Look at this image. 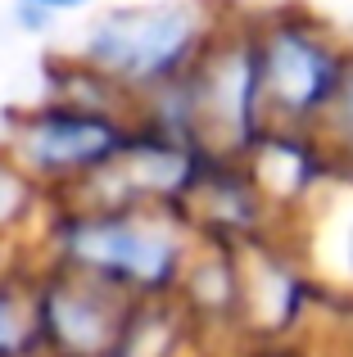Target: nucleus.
<instances>
[{"label": "nucleus", "instance_id": "obj_1", "mask_svg": "<svg viewBox=\"0 0 353 357\" xmlns=\"http://www.w3.org/2000/svg\"><path fill=\"white\" fill-rule=\"evenodd\" d=\"M136 127L132 100L63 50L45 68L41 96L5 114L0 140L54 199H73L114 167Z\"/></svg>", "mask_w": 353, "mask_h": 357}, {"label": "nucleus", "instance_id": "obj_2", "mask_svg": "<svg viewBox=\"0 0 353 357\" xmlns=\"http://www.w3.org/2000/svg\"><path fill=\"white\" fill-rule=\"evenodd\" d=\"M195 244L200 236L181 208L73 195V199H54L32 258L82 271L127 294L132 303H172Z\"/></svg>", "mask_w": 353, "mask_h": 357}, {"label": "nucleus", "instance_id": "obj_3", "mask_svg": "<svg viewBox=\"0 0 353 357\" xmlns=\"http://www.w3.org/2000/svg\"><path fill=\"white\" fill-rule=\"evenodd\" d=\"M136 118L154 131L195 140L218 158H245L249 145L272 127L258 77V54L245 9L227 5V18L186 77L136 105Z\"/></svg>", "mask_w": 353, "mask_h": 357}, {"label": "nucleus", "instance_id": "obj_4", "mask_svg": "<svg viewBox=\"0 0 353 357\" xmlns=\"http://www.w3.org/2000/svg\"><path fill=\"white\" fill-rule=\"evenodd\" d=\"M227 18V0H127L82 18L68 54L109 82L123 100L172 86L195 68Z\"/></svg>", "mask_w": 353, "mask_h": 357}, {"label": "nucleus", "instance_id": "obj_5", "mask_svg": "<svg viewBox=\"0 0 353 357\" xmlns=\"http://www.w3.org/2000/svg\"><path fill=\"white\" fill-rule=\"evenodd\" d=\"M245 18L258 54L267 118L276 127L317 131L353 59V36L326 23L322 14H313L308 5H294V0L245 9Z\"/></svg>", "mask_w": 353, "mask_h": 357}, {"label": "nucleus", "instance_id": "obj_6", "mask_svg": "<svg viewBox=\"0 0 353 357\" xmlns=\"http://www.w3.org/2000/svg\"><path fill=\"white\" fill-rule=\"evenodd\" d=\"M27 276H32L36 357H123L141 303L54 262L27 258Z\"/></svg>", "mask_w": 353, "mask_h": 357}, {"label": "nucleus", "instance_id": "obj_7", "mask_svg": "<svg viewBox=\"0 0 353 357\" xmlns=\"http://www.w3.org/2000/svg\"><path fill=\"white\" fill-rule=\"evenodd\" d=\"M240 280H245L240 326L272 335V340L294 335L313 317V303L326 294L290 231H272V236L245 244L240 249Z\"/></svg>", "mask_w": 353, "mask_h": 357}, {"label": "nucleus", "instance_id": "obj_8", "mask_svg": "<svg viewBox=\"0 0 353 357\" xmlns=\"http://www.w3.org/2000/svg\"><path fill=\"white\" fill-rule=\"evenodd\" d=\"M209 158L213 154L195 140L168 136V131H154L141 122L127 149L114 158V167L82 195L109 204H145V208H186Z\"/></svg>", "mask_w": 353, "mask_h": 357}, {"label": "nucleus", "instance_id": "obj_9", "mask_svg": "<svg viewBox=\"0 0 353 357\" xmlns=\"http://www.w3.org/2000/svg\"><path fill=\"white\" fill-rule=\"evenodd\" d=\"M254 176L258 195L276 213L281 231H290L322 195L336 185L340 163L313 127H267L240 158Z\"/></svg>", "mask_w": 353, "mask_h": 357}, {"label": "nucleus", "instance_id": "obj_10", "mask_svg": "<svg viewBox=\"0 0 353 357\" xmlns=\"http://www.w3.org/2000/svg\"><path fill=\"white\" fill-rule=\"evenodd\" d=\"M186 222L195 227L200 240L213 244H231V249H245V244L281 231L276 213L267 208V199L258 195L254 176L240 158H209V167L200 172L190 199H186Z\"/></svg>", "mask_w": 353, "mask_h": 357}, {"label": "nucleus", "instance_id": "obj_11", "mask_svg": "<svg viewBox=\"0 0 353 357\" xmlns=\"http://www.w3.org/2000/svg\"><path fill=\"white\" fill-rule=\"evenodd\" d=\"M299 253L326 294L353 298V176L340 172L336 185L290 227Z\"/></svg>", "mask_w": 353, "mask_h": 357}, {"label": "nucleus", "instance_id": "obj_12", "mask_svg": "<svg viewBox=\"0 0 353 357\" xmlns=\"http://www.w3.org/2000/svg\"><path fill=\"white\" fill-rule=\"evenodd\" d=\"M240 303H245V280H240V249L231 244L200 240L181 271V285L172 294V307L181 321L204 326H240Z\"/></svg>", "mask_w": 353, "mask_h": 357}, {"label": "nucleus", "instance_id": "obj_13", "mask_svg": "<svg viewBox=\"0 0 353 357\" xmlns=\"http://www.w3.org/2000/svg\"><path fill=\"white\" fill-rule=\"evenodd\" d=\"M54 208V195L18 163L0 140V240L14 244L23 258H32L41 227Z\"/></svg>", "mask_w": 353, "mask_h": 357}, {"label": "nucleus", "instance_id": "obj_14", "mask_svg": "<svg viewBox=\"0 0 353 357\" xmlns=\"http://www.w3.org/2000/svg\"><path fill=\"white\" fill-rule=\"evenodd\" d=\"M0 357H36V317H32L27 258L0 276Z\"/></svg>", "mask_w": 353, "mask_h": 357}, {"label": "nucleus", "instance_id": "obj_15", "mask_svg": "<svg viewBox=\"0 0 353 357\" xmlns=\"http://www.w3.org/2000/svg\"><path fill=\"white\" fill-rule=\"evenodd\" d=\"M317 136L326 140V149L336 154L340 172L353 176V59H349L345 77H340V91H336V100H331L326 118L317 122Z\"/></svg>", "mask_w": 353, "mask_h": 357}, {"label": "nucleus", "instance_id": "obj_16", "mask_svg": "<svg viewBox=\"0 0 353 357\" xmlns=\"http://www.w3.org/2000/svg\"><path fill=\"white\" fill-rule=\"evenodd\" d=\"M96 9H100V0H14V23L27 36H45L59 23L91 18Z\"/></svg>", "mask_w": 353, "mask_h": 357}, {"label": "nucleus", "instance_id": "obj_17", "mask_svg": "<svg viewBox=\"0 0 353 357\" xmlns=\"http://www.w3.org/2000/svg\"><path fill=\"white\" fill-rule=\"evenodd\" d=\"M18 262H23V253H18L14 244H5V240H0V276H5L9 267H18Z\"/></svg>", "mask_w": 353, "mask_h": 357}]
</instances>
